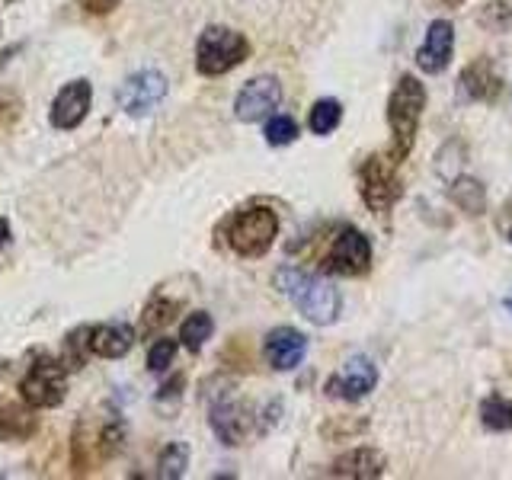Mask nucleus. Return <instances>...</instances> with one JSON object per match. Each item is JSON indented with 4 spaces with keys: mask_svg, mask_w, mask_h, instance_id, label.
I'll return each instance as SVG.
<instances>
[{
    "mask_svg": "<svg viewBox=\"0 0 512 480\" xmlns=\"http://www.w3.org/2000/svg\"><path fill=\"white\" fill-rule=\"evenodd\" d=\"M276 288L295 304L304 320H311L317 327H330L333 320L340 317L343 298L336 292V285L327 279L301 272L295 266H282L276 272Z\"/></svg>",
    "mask_w": 512,
    "mask_h": 480,
    "instance_id": "1",
    "label": "nucleus"
},
{
    "mask_svg": "<svg viewBox=\"0 0 512 480\" xmlns=\"http://www.w3.org/2000/svg\"><path fill=\"white\" fill-rule=\"evenodd\" d=\"M426 109V87L413 74H404L391 90L388 100V125H391V154L404 160L413 151L420 119Z\"/></svg>",
    "mask_w": 512,
    "mask_h": 480,
    "instance_id": "2",
    "label": "nucleus"
},
{
    "mask_svg": "<svg viewBox=\"0 0 512 480\" xmlns=\"http://www.w3.org/2000/svg\"><path fill=\"white\" fill-rule=\"evenodd\" d=\"M276 237H279V215L266 205L244 208V212H237L228 221V247L237 256H247V260L269 253Z\"/></svg>",
    "mask_w": 512,
    "mask_h": 480,
    "instance_id": "3",
    "label": "nucleus"
},
{
    "mask_svg": "<svg viewBox=\"0 0 512 480\" xmlns=\"http://www.w3.org/2000/svg\"><path fill=\"white\" fill-rule=\"evenodd\" d=\"M359 196L372 212L384 215L397 205V199L404 196L400 186V160L388 154H372L362 160L359 167Z\"/></svg>",
    "mask_w": 512,
    "mask_h": 480,
    "instance_id": "4",
    "label": "nucleus"
},
{
    "mask_svg": "<svg viewBox=\"0 0 512 480\" xmlns=\"http://www.w3.org/2000/svg\"><path fill=\"white\" fill-rule=\"evenodd\" d=\"M247 55H250V42L237 29L208 26L196 45V71L202 77H221L234 71L237 64H244Z\"/></svg>",
    "mask_w": 512,
    "mask_h": 480,
    "instance_id": "5",
    "label": "nucleus"
},
{
    "mask_svg": "<svg viewBox=\"0 0 512 480\" xmlns=\"http://www.w3.org/2000/svg\"><path fill=\"white\" fill-rule=\"evenodd\" d=\"M20 397L23 404L36 410H52L68 397V368L61 359H36L29 365V372L20 381Z\"/></svg>",
    "mask_w": 512,
    "mask_h": 480,
    "instance_id": "6",
    "label": "nucleus"
},
{
    "mask_svg": "<svg viewBox=\"0 0 512 480\" xmlns=\"http://www.w3.org/2000/svg\"><path fill=\"white\" fill-rule=\"evenodd\" d=\"M164 96H167V77L160 71H154V68L128 74L119 84V90H116L119 109L125 112V116H132V119L151 116V112L164 103Z\"/></svg>",
    "mask_w": 512,
    "mask_h": 480,
    "instance_id": "7",
    "label": "nucleus"
},
{
    "mask_svg": "<svg viewBox=\"0 0 512 480\" xmlns=\"http://www.w3.org/2000/svg\"><path fill=\"white\" fill-rule=\"evenodd\" d=\"M327 269L336 276H365L372 269V240L359 228H340L327 253Z\"/></svg>",
    "mask_w": 512,
    "mask_h": 480,
    "instance_id": "8",
    "label": "nucleus"
},
{
    "mask_svg": "<svg viewBox=\"0 0 512 480\" xmlns=\"http://www.w3.org/2000/svg\"><path fill=\"white\" fill-rule=\"evenodd\" d=\"M378 384V365L368 356H352L340 365V372H333L330 381L324 384V391L336 400L356 404V400L368 397Z\"/></svg>",
    "mask_w": 512,
    "mask_h": 480,
    "instance_id": "9",
    "label": "nucleus"
},
{
    "mask_svg": "<svg viewBox=\"0 0 512 480\" xmlns=\"http://www.w3.org/2000/svg\"><path fill=\"white\" fill-rule=\"evenodd\" d=\"M282 103V84L272 74H260L240 87L234 100V116L240 122H263Z\"/></svg>",
    "mask_w": 512,
    "mask_h": 480,
    "instance_id": "10",
    "label": "nucleus"
},
{
    "mask_svg": "<svg viewBox=\"0 0 512 480\" xmlns=\"http://www.w3.org/2000/svg\"><path fill=\"white\" fill-rule=\"evenodd\" d=\"M90 103H93V87L90 80H71V84H64L58 90V96L52 100V112H48V122L61 132H71L80 122L87 119L90 112Z\"/></svg>",
    "mask_w": 512,
    "mask_h": 480,
    "instance_id": "11",
    "label": "nucleus"
},
{
    "mask_svg": "<svg viewBox=\"0 0 512 480\" xmlns=\"http://www.w3.org/2000/svg\"><path fill=\"white\" fill-rule=\"evenodd\" d=\"M452 52H455L452 20H432L423 45L416 48V64H420V71L426 74H442L448 68V61H452Z\"/></svg>",
    "mask_w": 512,
    "mask_h": 480,
    "instance_id": "12",
    "label": "nucleus"
},
{
    "mask_svg": "<svg viewBox=\"0 0 512 480\" xmlns=\"http://www.w3.org/2000/svg\"><path fill=\"white\" fill-rule=\"evenodd\" d=\"M263 352H266V362L276 368V372H292V368H298L304 356H308V336L295 327H276L266 333Z\"/></svg>",
    "mask_w": 512,
    "mask_h": 480,
    "instance_id": "13",
    "label": "nucleus"
},
{
    "mask_svg": "<svg viewBox=\"0 0 512 480\" xmlns=\"http://www.w3.org/2000/svg\"><path fill=\"white\" fill-rule=\"evenodd\" d=\"M208 423H212L215 436L224 442V445H240L250 429V410L240 404L237 397L224 394L212 404V416H208Z\"/></svg>",
    "mask_w": 512,
    "mask_h": 480,
    "instance_id": "14",
    "label": "nucleus"
},
{
    "mask_svg": "<svg viewBox=\"0 0 512 480\" xmlns=\"http://www.w3.org/2000/svg\"><path fill=\"white\" fill-rule=\"evenodd\" d=\"M458 87L474 103H496V96H500V90H503V77L496 74L490 58H477L461 71Z\"/></svg>",
    "mask_w": 512,
    "mask_h": 480,
    "instance_id": "15",
    "label": "nucleus"
},
{
    "mask_svg": "<svg viewBox=\"0 0 512 480\" xmlns=\"http://www.w3.org/2000/svg\"><path fill=\"white\" fill-rule=\"evenodd\" d=\"M388 461L378 448H352V452L340 455L333 461L330 477H349V480H375L384 474Z\"/></svg>",
    "mask_w": 512,
    "mask_h": 480,
    "instance_id": "16",
    "label": "nucleus"
},
{
    "mask_svg": "<svg viewBox=\"0 0 512 480\" xmlns=\"http://www.w3.org/2000/svg\"><path fill=\"white\" fill-rule=\"evenodd\" d=\"M135 346V330L128 324H100L90 327V352L100 359H122Z\"/></svg>",
    "mask_w": 512,
    "mask_h": 480,
    "instance_id": "17",
    "label": "nucleus"
},
{
    "mask_svg": "<svg viewBox=\"0 0 512 480\" xmlns=\"http://www.w3.org/2000/svg\"><path fill=\"white\" fill-rule=\"evenodd\" d=\"M36 416L29 404H0V439L4 442H26L36 432Z\"/></svg>",
    "mask_w": 512,
    "mask_h": 480,
    "instance_id": "18",
    "label": "nucleus"
},
{
    "mask_svg": "<svg viewBox=\"0 0 512 480\" xmlns=\"http://www.w3.org/2000/svg\"><path fill=\"white\" fill-rule=\"evenodd\" d=\"M212 330H215L212 314L196 311V314H189V317L183 320V327H180V343H183L189 352H199L208 340H212Z\"/></svg>",
    "mask_w": 512,
    "mask_h": 480,
    "instance_id": "19",
    "label": "nucleus"
},
{
    "mask_svg": "<svg viewBox=\"0 0 512 480\" xmlns=\"http://www.w3.org/2000/svg\"><path fill=\"white\" fill-rule=\"evenodd\" d=\"M452 202L468 215H484V208H487L484 186L471 180V176H461V180L452 183Z\"/></svg>",
    "mask_w": 512,
    "mask_h": 480,
    "instance_id": "20",
    "label": "nucleus"
},
{
    "mask_svg": "<svg viewBox=\"0 0 512 480\" xmlns=\"http://www.w3.org/2000/svg\"><path fill=\"white\" fill-rule=\"evenodd\" d=\"M480 423L493 432L512 429V400H506L500 394H490L484 404H480Z\"/></svg>",
    "mask_w": 512,
    "mask_h": 480,
    "instance_id": "21",
    "label": "nucleus"
},
{
    "mask_svg": "<svg viewBox=\"0 0 512 480\" xmlns=\"http://www.w3.org/2000/svg\"><path fill=\"white\" fill-rule=\"evenodd\" d=\"M340 122H343V106L336 100H317L308 116V125L314 135H330L340 128Z\"/></svg>",
    "mask_w": 512,
    "mask_h": 480,
    "instance_id": "22",
    "label": "nucleus"
},
{
    "mask_svg": "<svg viewBox=\"0 0 512 480\" xmlns=\"http://www.w3.org/2000/svg\"><path fill=\"white\" fill-rule=\"evenodd\" d=\"M189 468V445L186 442H170L157 458V471L167 480H180Z\"/></svg>",
    "mask_w": 512,
    "mask_h": 480,
    "instance_id": "23",
    "label": "nucleus"
},
{
    "mask_svg": "<svg viewBox=\"0 0 512 480\" xmlns=\"http://www.w3.org/2000/svg\"><path fill=\"white\" fill-rule=\"evenodd\" d=\"M298 138V122L292 116H269L266 119V141L272 148H285Z\"/></svg>",
    "mask_w": 512,
    "mask_h": 480,
    "instance_id": "24",
    "label": "nucleus"
},
{
    "mask_svg": "<svg viewBox=\"0 0 512 480\" xmlns=\"http://www.w3.org/2000/svg\"><path fill=\"white\" fill-rule=\"evenodd\" d=\"M87 349H90V327H80L68 336V343H64V362H68V368L84 365Z\"/></svg>",
    "mask_w": 512,
    "mask_h": 480,
    "instance_id": "25",
    "label": "nucleus"
},
{
    "mask_svg": "<svg viewBox=\"0 0 512 480\" xmlns=\"http://www.w3.org/2000/svg\"><path fill=\"white\" fill-rule=\"evenodd\" d=\"M173 311H176V304L167 301V298H160V301H151L148 308H144V320H141V327L154 333L157 327H167L170 320H173Z\"/></svg>",
    "mask_w": 512,
    "mask_h": 480,
    "instance_id": "26",
    "label": "nucleus"
},
{
    "mask_svg": "<svg viewBox=\"0 0 512 480\" xmlns=\"http://www.w3.org/2000/svg\"><path fill=\"white\" fill-rule=\"evenodd\" d=\"M173 359H176V343L167 340V336H160V340H154V346L148 349V368H151L154 375L167 372V368L173 365Z\"/></svg>",
    "mask_w": 512,
    "mask_h": 480,
    "instance_id": "27",
    "label": "nucleus"
},
{
    "mask_svg": "<svg viewBox=\"0 0 512 480\" xmlns=\"http://www.w3.org/2000/svg\"><path fill=\"white\" fill-rule=\"evenodd\" d=\"M480 23H484L487 29H493V32L509 29V23H512V4H506V0H490V4L484 7V13H480Z\"/></svg>",
    "mask_w": 512,
    "mask_h": 480,
    "instance_id": "28",
    "label": "nucleus"
},
{
    "mask_svg": "<svg viewBox=\"0 0 512 480\" xmlns=\"http://www.w3.org/2000/svg\"><path fill=\"white\" fill-rule=\"evenodd\" d=\"M80 4H84V10H90V13H109L119 0H80Z\"/></svg>",
    "mask_w": 512,
    "mask_h": 480,
    "instance_id": "29",
    "label": "nucleus"
},
{
    "mask_svg": "<svg viewBox=\"0 0 512 480\" xmlns=\"http://www.w3.org/2000/svg\"><path fill=\"white\" fill-rule=\"evenodd\" d=\"M7 240H10V224H7V218H0V250L7 247Z\"/></svg>",
    "mask_w": 512,
    "mask_h": 480,
    "instance_id": "30",
    "label": "nucleus"
},
{
    "mask_svg": "<svg viewBox=\"0 0 512 480\" xmlns=\"http://www.w3.org/2000/svg\"><path fill=\"white\" fill-rule=\"evenodd\" d=\"M509 311H512V301H509Z\"/></svg>",
    "mask_w": 512,
    "mask_h": 480,
    "instance_id": "31",
    "label": "nucleus"
},
{
    "mask_svg": "<svg viewBox=\"0 0 512 480\" xmlns=\"http://www.w3.org/2000/svg\"><path fill=\"white\" fill-rule=\"evenodd\" d=\"M509 240H512V231H509Z\"/></svg>",
    "mask_w": 512,
    "mask_h": 480,
    "instance_id": "32",
    "label": "nucleus"
}]
</instances>
